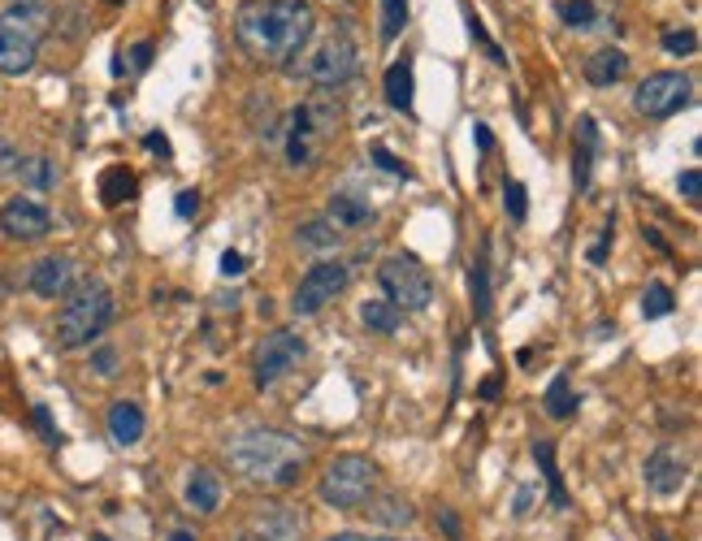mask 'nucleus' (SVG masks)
Masks as SVG:
<instances>
[{"label": "nucleus", "mask_w": 702, "mask_h": 541, "mask_svg": "<svg viewBox=\"0 0 702 541\" xmlns=\"http://www.w3.org/2000/svg\"><path fill=\"white\" fill-rule=\"evenodd\" d=\"M473 135H477V148H481V152H490V148H494V139H490V130H486V126H473Z\"/></svg>", "instance_id": "obj_46"}, {"label": "nucleus", "mask_w": 702, "mask_h": 541, "mask_svg": "<svg viewBox=\"0 0 702 541\" xmlns=\"http://www.w3.org/2000/svg\"><path fill=\"white\" fill-rule=\"evenodd\" d=\"M234 541H304V516L291 507H256L252 520L243 524V533Z\"/></svg>", "instance_id": "obj_11"}, {"label": "nucleus", "mask_w": 702, "mask_h": 541, "mask_svg": "<svg viewBox=\"0 0 702 541\" xmlns=\"http://www.w3.org/2000/svg\"><path fill=\"white\" fill-rule=\"evenodd\" d=\"M217 269H221V277H239L247 265H243V256H239V252H226V256H221V265H217Z\"/></svg>", "instance_id": "obj_41"}, {"label": "nucleus", "mask_w": 702, "mask_h": 541, "mask_svg": "<svg viewBox=\"0 0 702 541\" xmlns=\"http://www.w3.org/2000/svg\"><path fill=\"white\" fill-rule=\"evenodd\" d=\"M369 221H373V208L364 204L360 195L343 191V195H334V200H330V226L356 230V226H369Z\"/></svg>", "instance_id": "obj_19"}, {"label": "nucleus", "mask_w": 702, "mask_h": 541, "mask_svg": "<svg viewBox=\"0 0 702 541\" xmlns=\"http://www.w3.org/2000/svg\"><path fill=\"white\" fill-rule=\"evenodd\" d=\"M607 243H611V226L603 230V239H598V243L590 247V260H594V265H603V260H607Z\"/></svg>", "instance_id": "obj_43"}, {"label": "nucleus", "mask_w": 702, "mask_h": 541, "mask_svg": "<svg viewBox=\"0 0 702 541\" xmlns=\"http://www.w3.org/2000/svg\"><path fill=\"white\" fill-rule=\"evenodd\" d=\"M676 191H681L689 204H698V200H702V195H698V191H702V174H698V169H685V174L676 178Z\"/></svg>", "instance_id": "obj_36"}, {"label": "nucleus", "mask_w": 702, "mask_h": 541, "mask_svg": "<svg viewBox=\"0 0 702 541\" xmlns=\"http://www.w3.org/2000/svg\"><path fill=\"white\" fill-rule=\"evenodd\" d=\"M91 368H96L100 377H113L117 373V351L113 347H100L96 355H91Z\"/></svg>", "instance_id": "obj_37"}, {"label": "nucleus", "mask_w": 702, "mask_h": 541, "mask_svg": "<svg viewBox=\"0 0 702 541\" xmlns=\"http://www.w3.org/2000/svg\"><path fill=\"white\" fill-rule=\"evenodd\" d=\"M386 104L399 113H412V61H395L386 70Z\"/></svg>", "instance_id": "obj_22"}, {"label": "nucleus", "mask_w": 702, "mask_h": 541, "mask_svg": "<svg viewBox=\"0 0 702 541\" xmlns=\"http://www.w3.org/2000/svg\"><path fill=\"white\" fill-rule=\"evenodd\" d=\"M143 143H148V152H161V156H169V139H165V135H148Z\"/></svg>", "instance_id": "obj_45"}, {"label": "nucleus", "mask_w": 702, "mask_h": 541, "mask_svg": "<svg viewBox=\"0 0 702 541\" xmlns=\"http://www.w3.org/2000/svg\"><path fill=\"white\" fill-rule=\"evenodd\" d=\"M330 541H364V537H356V533H334Z\"/></svg>", "instance_id": "obj_47"}, {"label": "nucleus", "mask_w": 702, "mask_h": 541, "mask_svg": "<svg viewBox=\"0 0 702 541\" xmlns=\"http://www.w3.org/2000/svg\"><path fill=\"white\" fill-rule=\"evenodd\" d=\"M9 9H18V13H48L44 0H5Z\"/></svg>", "instance_id": "obj_42"}, {"label": "nucleus", "mask_w": 702, "mask_h": 541, "mask_svg": "<svg viewBox=\"0 0 702 541\" xmlns=\"http://www.w3.org/2000/svg\"><path fill=\"white\" fill-rule=\"evenodd\" d=\"M533 459L542 464L546 481H551V503H555V507H568V494H564V485H559V472H555V446H551V442H538V446H533Z\"/></svg>", "instance_id": "obj_26"}, {"label": "nucleus", "mask_w": 702, "mask_h": 541, "mask_svg": "<svg viewBox=\"0 0 702 541\" xmlns=\"http://www.w3.org/2000/svg\"><path fill=\"white\" fill-rule=\"evenodd\" d=\"M304 355H308V342L299 338L295 329H273V334L260 342V351H256V386L260 390L278 386V381L291 373Z\"/></svg>", "instance_id": "obj_9"}, {"label": "nucleus", "mask_w": 702, "mask_h": 541, "mask_svg": "<svg viewBox=\"0 0 702 541\" xmlns=\"http://www.w3.org/2000/svg\"><path fill=\"white\" fill-rule=\"evenodd\" d=\"M204 5H213V0H204Z\"/></svg>", "instance_id": "obj_49"}, {"label": "nucleus", "mask_w": 702, "mask_h": 541, "mask_svg": "<svg viewBox=\"0 0 702 541\" xmlns=\"http://www.w3.org/2000/svg\"><path fill=\"white\" fill-rule=\"evenodd\" d=\"M689 100H694V83L676 70L642 78V87H637V96H633L637 113H646V117H672V113H681Z\"/></svg>", "instance_id": "obj_10"}, {"label": "nucleus", "mask_w": 702, "mask_h": 541, "mask_svg": "<svg viewBox=\"0 0 702 541\" xmlns=\"http://www.w3.org/2000/svg\"><path fill=\"white\" fill-rule=\"evenodd\" d=\"M312 26L317 18L304 0H243L234 13V35L247 57L282 70H291V61L308 48Z\"/></svg>", "instance_id": "obj_1"}, {"label": "nucleus", "mask_w": 702, "mask_h": 541, "mask_svg": "<svg viewBox=\"0 0 702 541\" xmlns=\"http://www.w3.org/2000/svg\"><path fill=\"white\" fill-rule=\"evenodd\" d=\"M304 74L312 87H343L356 74V44L347 31H334L325 44L304 61Z\"/></svg>", "instance_id": "obj_8"}, {"label": "nucleus", "mask_w": 702, "mask_h": 541, "mask_svg": "<svg viewBox=\"0 0 702 541\" xmlns=\"http://www.w3.org/2000/svg\"><path fill=\"white\" fill-rule=\"evenodd\" d=\"M31 290L39 299H61L65 290L74 286V260L70 256H44V260H35L31 265Z\"/></svg>", "instance_id": "obj_15"}, {"label": "nucleus", "mask_w": 702, "mask_h": 541, "mask_svg": "<svg viewBox=\"0 0 702 541\" xmlns=\"http://www.w3.org/2000/svg\"><path fill=\"white\" fill-rule=\"evenodd\" d=\"M624 70H629V57H624L620 48H598L590 61H585V78H590L594 87H611L620 83Z\"/></svg>", "instance_id": "obj_18"}, {"label": "nucleus", "mask_w": 702, "mask_h": 541, "mask_svg": "<svg viewBox=\"0 0 702 541\" xmlns=\"http://www.w3.org/2000/svg\"><path fill=\"white\" fill-rule=\"evenodd\" d=\"M468 290H473V316L486 321L490 316V277H486V260H477L473 273H468Z\"/></svg>", "instance_id": "obj_27"}, {"label": "nucleus", "mask_w": 702, "mask_h": 541, "mask_svg": "<svg viewBox=\"0 0 702 541\" xmlns=\"http://www.w3.org/2000/svg\"><path fill=\"white\" fill-rule=\"evenodd\" d=\"M0 230H5L13 243H39V239H48L52 217H48V208L35 200H9L0 208Z\"/></svg>", "instance_id": "obj_12"}, {"label": "nucleus", "mask_w": 702, "mask_h": 541, "mask_svg": "<svg viewBox=\"0 0 702 541\" xmlns=\"http://www.w3.org/2000/svg\"><path fill=\"white\" fill-rule=\"evenodd\" d=\"M676 308V299H672V290L655 282V286H646V295H642V316L646 321H655V316H668Z\"/></svg>", "instance_id": "obj_29"}, {"label": "nucleus", "mask_w": 702, "mask_h": 541, "mask_svg": "<svg viewBox=\"0 0 702 541\" xmlns=\"http://www.w3.org/2000/svg\"><path fill=\"white\" fill-rule=\"evenodd\" d=\"M347 282H351V265H343V260H321V265H312L304 277H299L291 312L295 316H317L334 295H343Z\"/></svg>", "instance_id": "obj_7"}, {"label": "nucleus", "mask_w": 702, "mask_h": 541, "mask_svg": "<svg viewBox=\"0 0 702 541\" xmlns=\"http://www.w3.org/2000/svg\"><path fill=\"white\" fill-rule=\"evenodd\" d=\"M230 464L243 472L247 481H260V485H295L304 477V464H308V451L299 446L295 438L286 433H273V429H247L239 433L230 446H226Z\"/></svg>", "instance_id": "obj_2"}, {"label": "nucleus", "mask_w": 702, "mask_h": 541, "mask_svg": "<svg viewBox=\"0 0 702 541\" xmlns=\"http://www.w3.org/2000/svg\"><path fill=\"white\" fill-rule=\"evenodd\" d=\"M369 511V520L373 524H390V529H403V524H412L416 520V511L403 503V498H377L373 507H364Z\"/></svg>", "instance_id": "obj_25"}, {"label": "nucleus", "mask_w": 702, "mask_h": 541, "mask_svg": "<svg viewBox=\"0 0 702 541\" xmlns=\"http://www.w3.org/2000/svg\"><path fill=\"white\" fill-rule=\"evenodd\" d=\"M546 416H555V420H568L572 412H577V394H572V381L568 373H555L551 381V390H546Z\"/></svg>", "instance_id": "obj_24"}, {"label": "nucleus", "mask_w": 702, "mask_h": 541, "mask_svg": "<svg viewBox=\"0 0 702 541\" xmlns=\"http://www.w3.org/2000/svg\"><path fill=\"white\" fill-rule=\"evenodd\" d=\"M377 282H382L386 299L395 303L399 312H425L434 303V277L416 256H390L377 269Z\"/></svg>", "instance_id": "obj_6"}, {"label": "nucleus", "mask_w": 702, "mask_h": 541, "mask_svg": "<svg viewBox=\"0 0 702 541\" xmlns=\"http://www.w3.org/2000/svg\"><path fill=\"white\" fill-rule=\"evenodd\" d=\"M299 243L304 247H334L338 226H330V221H308V226H299Z\"/></svg>", "instance_id": "obj_31"}, {"label": "nucleus", "mask_w": 702, "mask_h": 541, "mask_svg": "<svg viewBox=\"0 0 702 541\" xmlns=\"http://www.w3.org/2000/svg\"><path fill=\"white\" fill-rule=\"evenodd\" d=\"M373 161L386 169V174H399V178H408V169H403V161H395V156H390L386 148H373Z\"/></svg>", "instance_id": "obj_40"}, {"label": "nucleus", "mask_w": 702, "mask_h": 541, "mask_svg": "<svg viewBox=\"0 0 702 541\" xmlns=\"http://www.w3.org/2000/svg\"><path fill=\"white\" fill-rule=\"evenodd\" d=\"M130 195H135V174H130V169H122V165L104 169V178H100V200L109 204V208H117L122 200H130Z\"/></svg>", "instance_id": "obj_23"}, {"label": "nucleus", "mask_w": 702, "mask_h": 541, "mask_svg": "<svg viewBox=\"0 0 702 541\" xmlns=\"http://www.w3.org/2000/svg\"><path fill=\"white\" fill-rule=\"evenodd\" d=\"M503 204H507V213H512V221H525L529 204H525V187H520V182H507L503 187Z\"/></svg>", "instance_id": "obj_35"}, {"label": "nucleus", "mask_w": 702, "mask_h": 541, "mask_svg": "<svg viewBox=\"0 0 702 541\" xmlns=\"http://www.w3.org/2000/svg\"><path fill=\"white\" fill-rule=\"evenodd\" d=\"M113 321V290L104 282H78L70 299L57 312V342L65 351L87 347L91 338H100Z\"/></svg>", "instance_id": "obj_3"}, {"label": "nucleus", "mask_w": 702, "mask_h": 541, "mask_svg": "<svg viewBox=\"0 0 702 541\" xmlns=\"http://www.w3.org/2000/svg\"><path fill=\"white\" fill-rule=\"evenodd\" d=\"M408 26V0H382V39H399V31Z\"/></svg>", "instance_id": "obj_30"}, {"label": "nucleus", "mask_w": 702, "mask_h": 541, "mask_svg": "<svg viewBox=\"0 0 702 541\" xmlns=\"http://www.w3.org/2000/svg\"><path fill=\"white\" fill-rule=\"evenodd\" d=\"M594 148H598V126H594V117H581V122H577V152H572V178H577L581 191L590 187Z\"/></svg>", "instance_id": "obj_17"}, {"label": "nucleus", "mask_w": 702, "mask_h": 541, "mask_svg": "<svg viewBox=\"0 0 702 541\" xmlns=\"http://www.w3.org/2000/svg\"><path fill=\"white\" fill-rule=\"evenodd\" d=\"M663 48H668L672 57H689V52L698 48V35L694 31H663Z\"/></svg>", "instance_id": "obj_33"}, {"label": "nucleus", "mask_w": 702, "mask_h": 541, "mask_svg": "<svg viewBox=\"0 0 702 541\" xmlns=\"http://www.w3.org/2000/svg\"><path fill=\"white\" fill-rule=\"evenodd\" d=\"M113 5H117V0H113Z\"/></svg>", "instance_id": "obj_50"}, {"label": "nucleus", "mask_w": 702, "mask_h": 541, "mask_svg": "<svg viewBox=\"0 0 702 541\" xmlns=\"http://www.w3.org/2000/svg\"><path fill=\"white\" fill-rule=\"evenodd\" d=\"M360 321H364L369 334H395V329L403 325V312L390 299H364L360 303Z\"/></svg>", "instance_id": "obj_21"}, {"label": "nucleus", "mask_w": 702, "mask_h": 541, "mask_svg": "<svg viewBox=\"0 0 702 541\" xmlns=\"http://www.w3.org/2000/svg\"><path fill=\"white\" fill-rule=\"evenodd\" d=\"M39 35L22 31L13 22H0V74H26L35 65Z\"/></svg>", "instance_id": "obj_13"}, {"label": "nucleus", "mask_w": 702, "mask_h": 541, "mask_svg": "<svg viewBox=\"0 0 702 541\" xmlns=\"http://www.w3.org/2000/svg\"><path fill=\"white\" fill-rule=\"evenodd\" d=\"M152 39H139V44L135 48H130V65H135V70H148V65H152Z\"/></svg>", "instance_id": "obj_39"}, {"label": "nucleus", "mask_w": 702, "mask_h": 541, "mask_svg": "<svg viewBox=\"0 0 702 541\" xmlns=\"http://www.w3.org/2000/svg\"><path fill=\"white\" fill-rule=\"evenodd\" d=\"M373 485H377V464L369 455H338L325 464L317 494H321V503L334 511H360L369 503Z\"/></svg>", "instance_id": "obj_5"}, {"label": "nucleus", "mask_w": 702, "mask_h": 541, "mask_svg": "<svg viewBox=\"0 0 702 541\" xmlns=\"http://www.w3.org/2000/svg\"><path fill=\"white\" fill-rule=\"evenodd\" d=\"M174 208H178V217H182V221H191L195 213H200V191H178Z\"/></svg>", "instance_id": "obj_38"}, {"label": "nucleus", "mask_w": 702, "mask_h": 541, "mask_svg": "<svg viewBox=\"0 0 702 541\" xmlns=\"http://www.w3.org/2000/svg\"><path fill=\"white\" fill-rule=\"evenodd\" d=\"M109 438L117 446H135L143 438V412H139V403H130V399H117L109 407Z\"/></svg>", "instance_id": "obj_16"}, {"label": "nucleus", "mask_w": 702, "mask_h": 541, "mask_svg": "<svg viewBox=\"0 0 702 541\" xmlns=\"http://www.w3.org/2000/svg\"><path fill=\"white\" fill-rule=\"evenodd\" d=\"M685 477H689V464L676 446H659V451L646 459V485L655 494H676L685 485Z\"/></svg>", "instance_id": "obj_14"}, {"label": "nucleus", "mask_w": 702, "mask_h": 541, "mask_svg": "<svg viewBox=\"0 0 702 541\" xmlns=\"http://www.w3.org/2000/svg\"><path fill=\"white\" fill-rule=\"evenodd\" d=\"M18 174L31 182V187H52V165L44 161V156H35V161H26V165H18Z\"/></svg>", "instance_id": "obj_34"}, {"label": "nucleus", "mask_w": 702, "mask_h": 541, "mask_svg": "<svg viewBox=\"0 0 702 541\" xmlns=\"http://www.w3.org/2000/svg\"><path fill=\"white\" fill-rule=\"evenodd\" d=\"M338 100L334 96H312L308 104H299V109L286 113V161L295 169L312 165L325 148V139L338 130Z\"/></svg>", "instance_id": "obj_4"}, {"label": "nucleus", "mask_w": 702, "mask_h": 541, "mask_svg": "<svg viewBox=\"0 0 702 541\" xmlns=\"http://www.w3.org/2000/svg\"><path fill=\"white\" fill-rule=\"evenodd\" d=\"M187 503L195 507V511H204V516H213V511L221 507V485H217V477L208 468H195L191 472V481H187Z\"/></svg>", "instance_id": "obj_20"}, {"label": "nucleus", "mask_w": 702, "mask_h": 541, "mask_svg": "<svg viewBox=\"0 0 702 541\" xmlns=\"http://www.w3.org/2000/svg\"><path fill=\"white\" fill-rule=\"evenodd\" d=\"M559 18H564L572 31H590V26L598 22V9L590 5V0H564V5H559Z\"/></svg>", "instance_id": "obj_28"}, {"label": "nucleus", "mask_w": 702, "mask_h": 541, "mask_svg": "<svg viewBox=\"0 0 702 541\" xmlns=\"http://www.w3.org/2000/svg\"><path fill=\"white\" fill-rule=\"evenodd\" d=\"M464 18H468V35H473V39H477V44H481V48H486V57H490L494 65H507V52H503V48H499V44H494V39L486 35V26H481V18H477V13H473V9H468V13H464Z\"/></svg>", "instance_id": "obj_32"}, {"label": "nucleus", "mask_w": 702, "mask_h": 541, "mask_svg": "<svg viewBox=\"0 0 702 541\" xmlns=\"http://www.w3.org/2000/svg\"><path fill=\"white\" fill-rule=\"evenodd\" d=\"M35 425L48 433V442H57V429H52V420H48V407H35Z\"/></svg>", "instance_id": "obj_44"}, {"label": "nucleus", "mask_w": 702, "mask_h": 541, "mask_svg": "<svg viewBox=\"0 0 702 541\" xmlns=\"http://www.w3.org/2000/svg\"><path fill=\"white\" fill-rule=\"evenodd\" d=\"M169 541H195V537H191V533H182V529H178V533H174V537H169Z\"/></svg>", "instance_id": "obj_48"}]
</instances>
